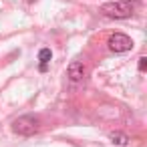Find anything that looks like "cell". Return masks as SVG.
Masks as SVG:
<instances>
[{"instance_id":"obj_1","label":"cell","mask_w":147,"mask_h":147,"mask_svg":"<svg viewBox=\"0 0 147 147\" xmlns=\"http://www.w3.org/2000/svg\"><path fill=\"white\" fill-rule=\"evenodd\" d=\"M137 2L135 0H121V2H109V4H103L101 12L109 18H129L135 10Z\"/></svg>"},{"instance_id":"obj_2","label":"cell","mask_w":147,"mask_h":147,"mask_svg":"<svg viewBox=\"0 0 147 147\" xmlns=\"http://www.w3.org/2000/svg\"><path fill=\"white\" fill-rule=\"evenodd\" d=\"M12 129H14L18 135H34V133L38 131V119L32 117V115L18 117V119L12 123Z\"/></svg>"},{"instance_id":"obj_3","label":"cell","mask_w":147,"mask_h":147,"mask_svg":"<svg viewBox=\"0 0 147 147\" xmlns=\"http://www.w3.org/2000/svg\"><path fill=\"white\" fill-rule=\"evenodd\" d=\"M107 45H109V51H113V53H127V51H131L133 40L123 32H115L109 36Z\"/></svg>"},{"instance_id":"obj_4","label":"cell","mask_w":147,"mask_h":147,"mask_svg":"<svg viewBox=\"0 0 147 147\" xmlns=\"http://www.w3.org/2000/svg\"><path fill=\"white\" fill-rule=\"evenodd\" d=\"M85 73H87V69H85V65L81 63V61H73L71 65H69V79L71 81H83V77H85Z\"/></svg>"},{"instance_id":"obj_5","label":"cell","mask_w":147,"mask_h":147,"mask_svg":"<svg viewBox=\"0 0 147 147\" xmlns=\"http://www.w3.org/2000/svg\"><path fill=\"white\" fill-rule=\"evenodd\" d=\"M51 59H53V53H51V49H42V51L38 53V61H40V71H47V65L51 63Z\"/></svg>"},{"instance_id":"obj_6","label":"cell","mask_w":147,"mask_h":147,"mask_svg":"<svg viewBox=\"0 0 147 147\" xmlns=\"http://www.w3.org/2000/svg\"><path fill=\"white\" fill-rule=\"evenodd\" d=\"M109 139H111L115 145H127V141H129V139H127V135H123V133H111V135H109Z\"/></svg>"},{"instance_id":"obj_7","label":"cell","mask_w":147,"mask_h":147,"mask_svg":"<svg viewBox=\"0 0 147 147\" xmlns=\"http://www.w3.org/2000/svg\"><path fill=\"white\" fill-rule=\"evenodd\" d=\"M145 69H147V59H145V57H141V59H139V71L143 73Z\"/></svg>"}]
</instances>
